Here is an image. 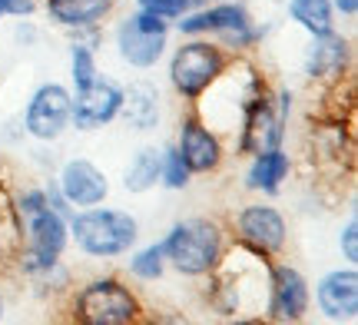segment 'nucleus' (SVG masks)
Returning <instances> with one entry per match:
<instances>
[{
    "label": "nucleus",
    "mask_w": 358,
    "mask_h": 325,
    "mask_svg": "<svg viewBox=\"0 0 358 325\" xmlns=\"http://www.w3.org/2000/svg\"><path fill=\"white\" fill-rule=\"evenodd\" d=\"M163 252L173 262V269H179L182 275H206L222 259V233L209 219L176 222L163 243Z\"/></svg>",
    "instance_id": "obj_1"
},
{
    "label": "nucleus",
    "mask_w": 358,
    "mask_h": 325,
    "mask_svg": "<svg viewBox=\"0 0 358 325\" xmlns=\"http://www.w3.org/2000/svg\"><path fill=\"white\" fill-rule=\"evenodd\" d=\"M140 226L129 212H116V209H87L73 216V236H77V246L87 256L96 259H113L123 256L133 243H136Z\"/></svg>",
    "instance_id": "obj_2"
},
{
    "label": "nucleus",
    "mask_w": 358,
    "mask_h": 325,
    "mask_svg": "<svg viewBox=\"0 0 358 325\" xmlns=\"http://www.w3.org/2000/svg\"><path fill=\"white\" fill-rule=\"evenodd\" d=\"M136 315H140L136 296L116 279L90 282L73 302V319L87 325H127L136 322Z\"/></svg>",
    "instance_id": "obj_3"
},
{
    "label": "nucleus",
    "mask_w": 358,
    "mask_h": 325,
    "mask_svg": "<svg viewBox=\"0 0 358 325\" xmlns=\"http://www.w3.org/2000/svg\"><path fill=\"white\" fill-rule=\"evenodd\" d=\"M226 70V57L219 47L213 43H203V40H192L186 47H179L176 57H173V66H169V77H173V87H176L186 100H199L216 77Z\"/></svg>",
    "instance_id": "obj_4"
},
{
    "label": "nucleus",
    "mask_w": 358,
    "mask_h": 325,
    "mask_svg": "<svg viewBox=\"0 0 358 325\" xmlns=\"http://www.w3.org/2000/svg\"><path fill=\"white\" fill-rule=\"evenodd\" d=\"M166 17H156L150 10H140L120 27V57L133 66H153L166 47Z\"/></svg>",
    "instance_id": "obj_5"
},
{
    "label": "nucleus",
    "mask_w": 358,
    "mask_h": 325,
    "mask_svg": "<svg viewBox=\"0 0 358 325\" xmlns=\"http://www.w3.org/2000/svg\"><path fill=\"white\" fill-rule=\"evenodd\" d=\"M289 93L279 96V110H272V103L266 100V93L252 96L245 103V127H243V153H266V150H275L285 133V117H289Z\"/></svg>",
    "instance_id": "obj_6"
},
{
    "label": "nucleus",
    "mask_w": 358,
    "mask_h": 325,
    "mask_svg": "<svg viewBox=\"0 0 358 325\" xmlns=\"http://www.w3.org/2000/svg\"><path fill=\"white\" fill-rule=\"evenodd\" d=\"M70 93L60 83H43L27 106V133L37 140H57L70 123Z\"/></svg>",
    "instance_id": "obj_7"
},
{
    "label": "nucleus",
    "mask_w": 358,
    "mask_h": 325,
    "mask_svg": "<svg viewBox=\"0 0 358 325\" xmlns=\"http://www.w3.org/2000/svg\"><path fill=\"white\" fill-rule=\"evenodd\" d=\"M120 103H123V90L116 87L113 80H93L87 87L77 90V100L70 106V120L77 123L80 130H96L103 123L120 113Z\"/></svg>",
    "instance_id": "obj_8"
},
{
    "label": "nucleus",
    "mask_w": 358,
    "mask_h": 325,
    "mask_svg": "<svg viewBox=\"0 0 358 325\" xmlns=\"http://www.w3.org/2000/svg\"><path fill=\"white\" fill-rule=\"evenodd\" d=\"M239 236L252 252H279L285 246V219L272 206H249L239 212Z\"/></svg>",
    "instance_id": "obj_9"
},
{
    "label": "nucleus",
    "mask_w": 358,
    "mask_h": 325,
    "mask_svg": "<svg viewBox=\"0 0 358 325\" xmlns=\"http://www.w3.org/2000/svg\"><path fill=\"white\" fill-rule=\"evenodd\" d=\"M268 312L275 322H299L308 312V286L302 273H295L292 266H279L272 273V299Z\"/></svg>",
    "instance_id": "obj_10"
},
{
    "label": "nucleus",
    "mask_w": 358,
    "mask_h": 325,
    "mask_svg": "<svg viewBox=\"0 0 358 325\" xmlns=\"http://www.w3.org/2000/svg\"><path fill=\"white\" fill-rule=\"evenodd\" d=\"M60 193L73 206H96L106 199L110 186H106V176L90 159H70L60 173Z\"/></svg>",
    "instance_id": "obj_11"
},
{
    "label": "nucleus",
    "mask_w": 358,
    "mask_h": 325,
    "mask_svg": "<svg viewBox=\"0 0 358 325\" xmlns=\"http://www.w3.org/2000/svg\"><path fill=\"white\" fill-rule=\"evenodd\" d=\"M179 157L186 159L189 173H213L222 159V150H219V140L206 130L196 117H189L179 130Z\"/></svg>",
    "instance_id": "obj_12"
},
{
    "label": "nucleus",
    "mask_w": 358,
    "mask_h": 325,
    "mask_svg": "<svg viewBox=\"0 0 358 325\" xmlns=\"http://www.w3.org/2000/svg\"><path fill=\"white\" fill-rule=\"evenodd\" d=\"M319 309L329 319H355L358 315V273L338 269L319 282Z\"/></svg>",
    "instance_id": "obj_13"
},
{
    "label": "nucleus",
    "mask_w": 358,
    "mask_h": 325,
    "mask_svg": "<svg viewBox=\"0 0 358 325\" xmlns=\"http://www.w3.org/2000/svg\"><path fill=\"white\" fill-rule=\"evenodd\" d=\"M120 113L127 120V127H133V130H153L159 123V93H156V87L133 83L129 90H123Z\"/></svg>",
    "instance_id": "obj_14"
},
{
    "label": "nucleus",
    "mask_w": 358,
    "mask_h": 325,
    "mask_svg": "<svg viewBox=\"0 0 358 325\" xmlns=\"http://www.w3.org/2000/svg\"><path fill=\"white\" fill-rule=\"evenodd\" d=\"M66 246V226L64 216L57 209H40L37 216H30V252L37 256H50L57 259Z\"/></svg>",
    "instance_id": "obj_15"
},
{
    "label": "nucleus",
    "mask_w": 358,
    "mask_h": 325,
    "mask_svg": "<svg viewBox=\"0 0 358 325\" xmlns=\"http://www.w3.org/2000/svg\"><path fill=\"white\" fill-rule=\"evenodd\" d=\"M209 13V30H216L222 37L229 40L232 47H249L256 43V30H252V20H249V10L243 3H219Z\"/></svg>",
    "instance_id": "obj_16"
},
{
    "label": "nucleus",
    "mask_w": 358,
    "mask_h": 325,
    "mask_svg": "<svg viewBox=\"0 0 358 325\" xmlns=\"http://www.w3.org/2000/svg\"><path fill=\"white\" fill-rule=\"evenodd\" d=\"M113 10V0H47V13L64 27H90Z\"/></svg>",
    "instance_id": "obj_17"
},
{
    "label": "nucleus",
    "mask_w": 358,
    "mask_h": 325,
    "mask_svg": "<svg viewBox=\"0 0 358 325\" xmlns=\"http://www.w3.org/2000/svg\"><path fill=\"white\" fill-rule=\"evenodd\" d=\"M285 176H289V157L275 146V150L256 153V163L245 173V186L249 189H262V193H275Z\"/></svg>",
    "instance_id": "obj_18"
},
{
    "label": "nucleus",
    "mask_w": 358,
    "mask_h": 325,
    "mask_svg": "<svg viewBox=\"0 0 358 325\" xmlns=\"http://www.w3.org/2000/svg\"><path fill=\"white\" fill-rule=\"evenodd\" d=\"M348 57V43L335 34H322L312 43V53H308V73L312 77H338L342 66H345Z\"/></svg>",
    "instance_id": "obj_19"
},
{
    "label": "nucleus",
    "mask_w": 358,
    "mask_h": 325,
    "mask_svg": "<svg viewBox=\"0 0 358 325\" xmlns=\"http://www.w3.org/2000/svg\"><path fill=\"white\" fill-rule=\"evenodd\" d=\"M159 169H163V153H159V150H153V146H146V150H140V153H136V159L129 163L123 186H127L129 193H146L150 186H156V180H159Z\"/></svg>",
    "instance_id": "obj_20"
},
{
    "label": "nucleus",
    "mask_w": 358,
    "mask_h": 325,
    "mask_svg": "<svg viewBox=\"0 0 358 325\" xmlns=\"http://www.w3.org/2000/svg\"><path fill=\"white\" fill-rule=\"evenodd\" d=\"M289 13L306 27L308 34H315V37L332 34V3L329 0H292Z\"/></svg>",
    "instance_id": "obj_21"
},
{
    "label": "nucleus",
    "mask_w": 358,
    "mask_h": 325,
    "mask_svg": "<svg viewBox=\"0 0 358 325\" xmlns=\"http://www.w3.org/2000/svg\"><path fill=\"white\" fill-rule=\"evenodd\" d=\"M163 259H166L163 243H159V246H150L129 262V273L136 275V279H159V275H163Z\"/></svg>",
    "instance_id": "obj_22"
},
{
    "label": "nucleus",
    "mask_w": 358,
    "mask_h": 325,
    "mask_svg": "<svg viewBox=\"0 0 358 325\" xmlns=\"http://www.w3.org/2000/svg\"><path fill=\"white\" fill-rule=\"evenodd\" d=\"M159 180L166 182L169 189H182V186H189V166H186V159L179 157V150H166V153H163Z\"/></svg>",
    "instance_id": "obj_23"
},
{
    "label": "nucleus",
    "mask_w": 358,
    "mask_h": 325,
    "mask_svg": "<svg viewBox=\"0 0 358 325\" xmlns=\"http://www.w3.org/2000/svg\"><path fill=\"white\" fill-rule=\"evenodd\" d=\"M96 80V64H93V50L90 47H83V43H77L73 47V83L80 87H87V83H93Z\"/></svg>",
    "instance_id": "obj_24"
},
{
    "label": "nucleus",
    "mask_w": 358,
    "mask_h": 325,
    "mask_svg": "<svg viewBox=\"0 0 358 325\" xmlns=\"http://www.w3.org/2000/svg\"><path fill=\"white\" fill-rule=\"evenodd\" d=\"M140 10H150L156 17H182L189 10V0H140Z\"/></svg>",
    "instance_id": "obj_25"
},
{
    "label": "nucleus",
    "mask_w": 358,
    "mask_h": 325,
    "mask_svg": "<svg viewBox=\"0 0 358 325\" xmlns=\"http://www.w3.org/2000/svg\"><path fill=\"white\" fill-rule=\"evenodd\" d=\"M342 249H345L348 262H358V226H355V219L348 222L345 233H342Z\"/></svg>",
    "instance_id": "obj_26"
},
{
    "label": "nucleus",
    "mask_w": 358,
    "mask_h": 325,
    "mask_svg": "<svg viewBox=\"0 0 358 325\" xmlns=\"http://www.w3.org/2000/svg\"><path fill=\"white\" fill-rule=\"evenodd\" d=\"M40 209H47V196L40 193V189H34V193H27L24 199H20V212H24L27 219H30V216H37Z\"/></svg>",
    "instance_id": "obj_27"
},
{
    "label": "nucleus",
    "mask_w": 358,
    "mask_h": 325,
    "mask_svg": "<svg viewBox=\"0 0 358 325\" xmlns=\"http://www.w3.org/2000/svg\"><path fill=\"white\" fill-rule=\"evenodd\" d=\"M335 7H338L342 13H348V17H352V13L358 10V0H335Z\"/></svg>",
    "instance_id": "obj_28"
},
{
    "label": "nucleus",
    "mask_w": 358,
    "mask_h": 325,
    "mask_svg": "<svg viewBox=\"0 0 358 325\" xmlns=\"http://www.w3.org/2000/svg\"><path fill=\"white\" fill-rule=\"evenodd\" d=\"M7 7H10V0H0V17H7Z\"/></svg>",
    "instance_id": "obj_29"
},
{
    "label": "nucleus",
    "mask_w": 358,
    "mask_h": 325,
    "mask_svg": "<svg viewBox=\"0 0 358 325\" xmlns=\"http://www.w3.org/2000/svg\"><path fill=\"white\" fill-rule=\"evenodd\" d=\"M199 3H203V0H189V7H199Z\"/></svg>",
    "instance_id": "obj_30"
},
{
    "label": "nucleus",
    "mask_w": 358,
    "mask_h": 325,
    "mask_svg": "<svg viewBox=\"0 0 358 325\" xmlns=\"http://www.w3.org/2000/svg\"><path fill=\"white\" fill-rule=\"evenodd\" d=\"M0 319H3V299H0Z\"/></svg>",
    "instance_id": "obj_31"
},
{
    "label": "nucleus",
    "mask_w": 358,
    "mask_h": 325,
    "mask_svg": "<svg viewBox=\"0 0 358 325\" xmlns=\"http://www.w3.org/2000/svg\"><path fill=\"white\" fill-rule=\"evenodd\" d=\"M0 259H3V249H0Z\"/></svg>",
    "instance_id": "obj_32"
}]
</instances>
